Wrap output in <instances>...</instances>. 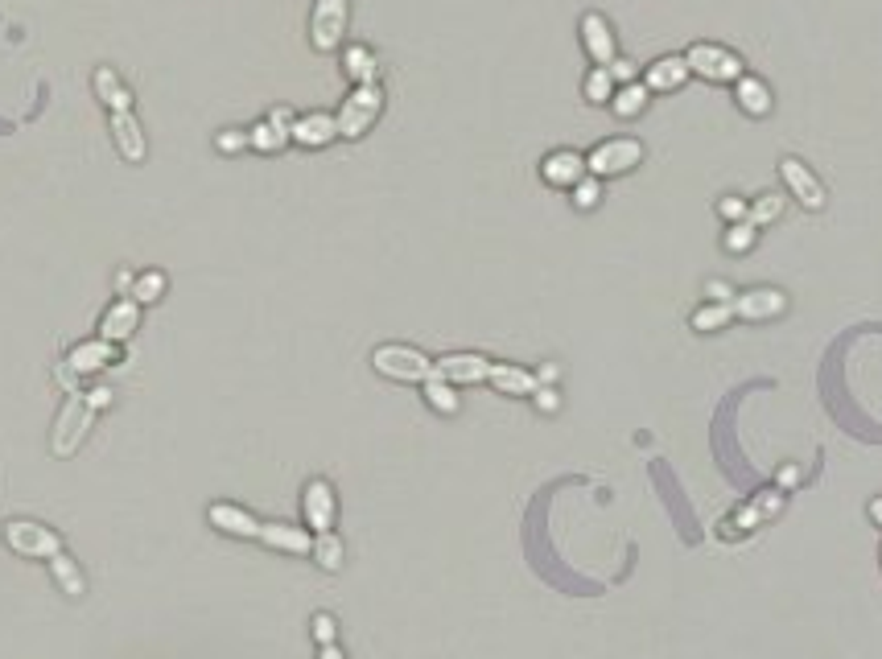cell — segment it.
<instances>
[{
	"instance_id": "6da1fadb",
	"label": "cell",
	"mask_w": 882,
	"mask_h": 659,
	"mask_svg": "<svg viewBox=\"0 0 882 659\" xmlns=\"http://www.w3.org/2000/svg\"><path fill=\"white\" fill-rule=\"evenodd\" d=\"M371 367L388 379H396V384H425V379L437 375L433 359L425 351H417V346H404V342L376 346V351H371Z\"/></svg>"
},
{
	"instance_id": "7a4b0ae2",
	"label": "cell",
	"mask_w": 882,
	"mask_h": 659,
	"mask_svg": "<svg viewBox=\"0 0 882 659\" xmlns=\"http://www.w3.org/2000/svg\"><path fill=\"white\" fill-rule=\"evenodd\" d=\"M380 112H384V87H380V83L351 87V95L343 99V108H338V116H334L338 136H347V141H359V136L371 132V124L380 120Z\"/></svg>"
},
{
	"instance_id": "3957f363",
	"label": "cell",
	"mask_w": 882,
	"mask_h": 659,
	"mask_svg": "<svg viewBox=\"0 0 882 659\" xmlns=\"http://www.w3.org/2000/svg\"><path fill=\"white\" fill-rule=\"evenodd\" d=\"M685 62H689V71L701 75L705 83H738L746 75V62L734 50L718 46V42H693Z\"/></svg>"
},
{
	"instance_id": "277c9868",
	"label": "cell",
	"mask_w": 882,
	"mask_h": 659,
	"mask_svg": "<svg viewBox=\"0 0 882 659\" xmlns=\"http://www.w3.org/2000/svg\"><path fill=\"white\" fill-rule=\"evenodd\" d=\"M95 412H99V408L87 400V392H75L71 400H66L58 425H54V441H50L58 458H71L75 449L83 445V437H87V429H91V421H95Z\"/></svg>"
},
{
	"instance_id": "5b68a950",
	"label": "cell",
	"mask_w": 882,
	"mask_h": 659,
	"mask_svg": "<svg viewBox=\"0 0 882 659\" xmlns=\"http://www.w3.org/2000/svg\"><path fill=\"white\" fill-rule=\"evenodd\" d=\"M5 544L17 552V557H29V561H50L62 552V540L54 528L46 524H33V519H9L5 524Z\"/></svg>"
},
{
	"instance_id": "8992f818",
	"label": "cell",
	"mask_w": 882,
	"mask_h": 659,
	"mask_svg": "<svg viewBox=\"0 0 882 659\" xmlns=\"http://www.w3.org/2000/svg\"><path fill=\"white\" fill-rule=\"evenodd\" d=\"M639 161H643V145L635 136H615V141H602L590 149L586 173H594V178H623Z\"/></svg>"
},
{
	"instance_id": "52a82bcc",
	"label": "cell",
	"mask_w": 882,
	"mask_h": 659,
	"mask_svg": "<svg viewBox=\"0 0 882 659\" xmlns=\"http://www.w3.org/2000/svg\"><path fill=\"white\" fill-rule=\"evenodd\" d=\"M347 38V0H318L310 13V46L318 54L338 50Z\"/></svg>"
},
{
	"instance_id": "ba28073f",
	"label": "cell",
	"mask_w": 882,
	"mask_h": 659,
	"mask_svg": "<svg viewBox=\"0 0 882 659\" xmlns=\"http://www.w3.org/2000/svg\"><path fill=\"white\" fill-rule=\"evenodd\" d=\"M734 322H771L779 314H788V293L775 289V285H755V289H742L734 301Z\"/></svg>"
},
{
	"instance_id": "9c48e42d",
	"label": "cell",
	"mask_w": 882,
	"mask_h": 659,
	"mask_svg": "<svg viewBox=\"0 0 882 659\" xmlns=\"http://www.w3.org/2000/svg\"><path fill=\"white\" fill-rule=\"evenodd\" d=\"M784 503H788V495L779 491V487H767V491L751 495V503H742V507L726 519V524H722V536H738V532H751V528L767 524V519H775L779 511H784Z\"/></svg>"
},
{
	"instance_id": "30bf717a",
	"label": "cell",
	"mask_w": 882,
	"mask_h": 659,
	"mask_svg": "<svg viewBox=\"0 0 882 659\" xmlns=\"http://www.w3.org/2000/svg\"><path fill=\"white\" fill-rule=\"evenodd\" d=\"M779 178H784V186H788V194L804 206V211H825V202H829V194H825V186H821V178L812 173L800 157H784L779 161Z\"/></svg>"
},
{
	"instance_id": "8fae6325",
	"label": "cell",
	"mask_w": 882,
	"mask_h": 659,
	"mask_svg": "<svg viewBox=\"0 0 882 659\" xmlns=\"http://www.w3.org/2000/svg\"><path fill=\"white\" fill-rule=\"evenodd\" d=\"M433 367H437L441 379H450L454 388H462V384H483V379L491 375V359L479 355V351H454V355H441V359H433Z\"/></svg>"
},
{
	"instance_id": "7c38bea8",
	"label": "cell",
	"mask_w": 882,
	"mask_h": 659,
	"mask_svg": "<svg viewBox=\"0 0 882 659\" xmlns=\"http://www.w3.org/2000/svg\"><path fill=\"white\" fill-rule=\"evenodd\" d=\"M108 128H112V141L128 165H141L149 157V141H145V128H141L137 112H112Z\"/></svg>"
},
{
	"instance_id": "4fadbf2b",
	"label": "cell",
	"mask_w": 882,
	"mask_h": 659,
	"mask_svg": "<svg viewBox=\"0 0 882 659\" xmlns=\"http://www.w3.org/2000/svg\"><path fill=\"white\" fill-rule=\"evenodd\" d=\"M301 511H305V524L314 532H334V515H338V499H334V487L326 478H314L310 487L301 495Z\"/></svg>"
},
{
	"instance_id": "5bb4252c",
	"label": "cell",
	"mask_w": 882,
	"mask_h": 659,
	"mask_svg": "<svg viewBox=\"0 0 882 659\" xmlns=\"http://www.w3.org/2000/svg\"><path fill=\"white\" fill-rule=\"evenodd\" d=\"M578 29H582V46H586V54L594 58V66H610V62L619 58L615 29H610V21H606L602 13H586Z\"/></svg>"
},
{
	"instance_id": "9a60e30c",
	"label": "cell",
	"mask_w": 882,
	"mask_h": 659,
	"mask_svg": "<svg viewBox=\"0 0 882 659\" xmlns=\"http://www.w3.org/2000/svg\"><path fill=\"white\" fill-rule=\"evenodd\" d=\"M540 178H545L553 190H573L582 178H586V157L573 153V149H557L540 161Z\"/></svg>"
},
{
	"instance_id": "2e32d148",
	"label": "cell",
	"mask_w": 882,
	"mask_h": 659,
	"mask_svg": "<svg viewBox=\"0 0 882 659\" xmlns=\"http://www.w3.org/2000/svg\"><path fill=\"white\" fill-rule=\"evenodd\" d=\"M207 519H211V528H219L223 536H240V540H260V528H264L256 515H248L235 503H215L207 511Z\"/></svg>"
},
{
	"instance_id": "e0dca14e",
	"label": "cell",
	"mask_w": 882,
	"mask_h": 659,
	"mask_svg": "<svg viewBox=\"0 0 882 659\" xmlns=\"http://www.w3.org/2000/svg\"><path fill=\"white\" fill-rule=\"evenodd\" d=\"M137 326H141V305L132 297H120V301L108 305V314L99 318V338L124 342V338H132V330H137Z\"/></svg>"
},
{
	"instance_id": "ac0fdd59",
	"label": "cell",
	"mask_w": 882,
	"mask_h": 659,
	"mask_svg": "<svg viewBox=\"0 0 882 659\" xmlns=\"http://www.w3.org/2000/svg\"><path fill=\"white\" fill-rule=\"evenodd\" d=\"M289 136H293L301 149H326L334 136H338V124H334L330 112H305V116L293 120V132H289Z\"/></svg>"
},
{
	"instance_id": "d6986e66",
	"label": "cell",
	"mask_w": 882,
	"mask_h": 659,
	"mask_svg": "<svg viewBox=\"0 0 882 659\" xmlns=\"http://www.w3.org/2000/svg\"><path fill=\"white\" fill-rule=\"evenodd\" d=\"M689 62H685V54H664V58H656L652 66H648V75H643V87L648 91H681L685 83H689Z\"/></svg>"
},
{
	"instance_id": "ffe728a7",
	"label": "cell",
	"mask_w": 882,
	"mask_h": 659,
	"mask_svg": "<svg viewBox=\"0 0 882 659\" xmlns=\"http://www.w3.org/2000/svg\"><path fill=\"white\" fill-rule=\"evenodd\" d=\"M260 544L273 548V552H289V557H310L314 536L305 528H293V524H264L260 528Z\"/></svg>"
},
{
	"instance_id": "44dd1931",
	"label": "cell",
	"mask_w": 882,
	"mask_h": 659,
	"mask_svg": "<svg viewBox=\"0 0 882 659\" xmlns=\"http://www.w3.org/2000/svg\"><path fill=\"white\" fill-rule=\"evenodd\" d=\"M108 363H116V342H108V338H91V342H79L75 351L66 355V367H71L75 375L99 371V367H108Z\"/></svg>"
},
{
	"instance_id": "7402d4cb",
	"label": "cell",
	"mask_w": 882,
	"mask_h": 659,
	"mask_svg": "<svg viewBox=\"0 0 882 659\" xmlns=\"http://www.w3.org/2000/svg\"><path fill=\"white\" fill-rule=\"evenodd\" d=\"M487 384H491L495 392H503V396H532V392L540 388V384H536V371H524V367H516V363H491Z\"/></svg>"
},
{
	"instance_id": "603a6c76",
	"label": "cell",
	"mask_w": 882,
	"mask_h": 659,
	"mask_svg": "<svg viewBox=\"0 0 882 659\" xmlns=\"http://www.w3.org/2000/svg\"><path fill=\"white\" fill-rule=\"evenodd\" d=\"M734 103L751 120H763V116H771V87L763 79H755V75H742L734 83Z\"/></svg>"
},
{
	"instance_id": "cb8c5ba5",
	"label": "cell",
	"mask_w": 882,
	"mask_h": 659,
	"mask_svg": "<svg viewBox=\"0 0 882 659\" xmlns=\"http://www.w3.org/2000/svg\"><path fill=\"white\" fill-rule=\"evenodd\" d=\"M91 87H95L99 103H108V112H132V91L120 83V75L112 71V66H99V71L91 75Z\"/></svg>"
},
{
	"instance_id": "d4e9b609",
	"label": "cell",
	"mask_w": 882,
	"mask_h": 659,
	"mask_svg": "<svg viewBox=\"0 0 882 659\" xmlns=\"http://www.w3.org/2000/svg\"><path fill=\"white\" fill-rule=\"evenodd\" d=\"M343 71H347V79H351L355 87L380 83V62H376V54H371L367 46H347V50H343Z\"/></svg>"
},
{
	"instance_id": "484cf974",
	"label": "cell",
	"mask_w": 882,
	"mask_h": 659,
	"mask_svg": "<svg viewBox=\"0 0 882 659\" xmlns=\"http://www.w3.org/2000/svg\"><path fill=\"white\" fill-rule=\"evenodd\" d=\"M648 87H643L639 79L635 83H623V87H615V99H610V108H615V116L619 120H635L643 108H648Z\"/></svg>"
},
{
	"instance_id": "4316f807",
	"label": "cell",
	"mask_w": 882,
	"mask_h": 659,
	"mask_svg": "<svg viewBox=\"0 0 882 659\" xmlns=\"http://www.w3.org/2000/svg\"><path fill=\"white\" fill-rule=\"evenodd\" d=\"M734 322V309L730 305H718V301H705L701 309H693V318H689V326L697 330V334H718V330H726Z\"/></svg>"
},
{
	"instance_id": "83f0119b",
	"label": "cell",
	"mask_w": 882,
	"mask_h": 659,
	"mask_svg": "<svg viewBox=\"0 0 882 659\" xmlns=\"http://www.w3.org/2000/svg\"><path fill=\"white\" fill-rule=\"evenodd\" d=\"M425 400H429V408H437V412H446V416H454L458 408H462V400H458V388L450 384V379H441V375H433V379H425Z\"/></svg>"
},
{
	"instance_id": "f1b7e54d",
	"label": "cell",
	"mask_w": 882,
	"mask_h": 659,
	"mask_svg": "<svg viewBox=\"0 0 882 659\" xmlns=\"http://www.w3.org/2000/svg\"><path fill=\"white\" fill-rule=\"evenodd\" d=\"M310 557H314L326 573H338V569H343V540H338L334 532H314Z\"/></svg>"
},
{
	"instance_id": "f546056e",
	"label": "cell",
	"mask_w": 882,
	"mask_h": 659,
	"mask_svg": "<svg viewBox=\"0 0 882 659\" xmlns=\"http://www.w3.org/2000/svg\"><path fill=\"white\" fill-rule=\"evenodd\" d=\"M289 141H293V136H289L285 128H277V124H268V120H260L256 128H248V145H252L256 153H281Z\"/></svg>"
},
{
	"instance_id": "4dcf8cb0",
	"label": "cell",
	"mask_w": 882,
	"mask_h": 659,
	"mask_svg": "<svg viewBox=\"0 0 882 659\" xmlns=\"http://www.w3.org/2000/svg\"><path fill=\"white\" fill-rule=\"evenodd\" d=\"M165 289H169V281H165V272H157V268H149V272H141L137 281H132V301L137 305H157L161 297H165Z\"/></svg>"
},
{
	"instance_id": "1f68e13d",
	"label": "cell",
	"mask_w": 882,
	"mask_h": 659,
	"mask_svg": "<svg viewBox=\"0 0 882 659\" xmlns=\"http://www.w3.org/2000/svg\"><path fill=\"white\" fill-rule=\"evenodd\" d=\"M50 573H54V581L66 589L71 598H79L83 594V573H79V565L66 557V552H58V557H50Z\"/></svg>"
},
{
	"instance_id": "d6a6232c",
	"label": "cell",
	"mask_w": 882,
	"mask_h": 659,
	"mask_svg": "<svg viewBox=\"0 0 882 659\" xmlns=\"http://www.w3.org/2000/svg\"><path fill=\"white\" fill-rule=\"evenodd\" d=\"M722 244H726V252H734V256L751 252V248L759 244V227H755L751 219H742V223H730V227H726V235H722Z\"/></svg>"
},
{
	"instance_id": "836d02e7",
	"label": "cell",
	"mask_w": 882,
	"mask_h": 659,
	"mask_svg": "<svg viewBox=\"0 0 882 659\" xmlns=\"http://www.w3.org/2000/svg\"><path fill=\"white\" fill-rule=\"evenodd\" d=\"M582 95H586L590 103H610V99H615V79H610L606 66H594V71L586 75Z\"/></svg>"
},
{
	"instance_id": "e575fe53",
	"label": "cell",
	"mask_w": 882,
	"mask_h": 659,
	"mask_svg": "<svg viewBox=\"0 0 882 659\" xmlns=\"http://www.w3.org/2000/svg\"><path fill=\"white\" fill-rule=\"evenodd\" d=\"M779 215H784V198H779V194H759L751 202V211H746V219H751L755 227H771Z\"/></svg>"
},
{
	"instance_id": "d590c367",
	"label": "cell",
	"mask_w": 882,
	"mask_h": 659,
	"mask_svg": "<svg viewBox=\"0 0 882 659\" xmlns=\"http://www.w3.org/2000/svg\"><path fill=\"white\" fill-rule=\"evenodd\" d=\"M569 194H573V206H578V211H594V206L602 202V178L586 173V178H582L578 186H573Z\"/></svg>"
},
{
	"instance_id": "8d00e7d4",
	"label": "cell",
	"mask_w": 882,
	"mask_h": 659,
	"mask_svg": "<svg viewBox=\"0 0 882 659\" xmlns=\"http://www.w3.org/2000/svg\"><path fill=\"white\" fill-rule=\"evenodd\" d=\"M215 149H219V153H244V149H252V145H248V132H244V128H223V132L215 136Z\"/></svg>"
},
{
	"instance_id": "74e56055",
	"label": "cell",
	"mask_w": 882,
	"mask_h": 659,
	"mask_svg": "<svg viewBox=\"0 0 882 659\" xmlns=\"http://www.w3.org/2000/svg\"><path fill=\"white\" fill-rule=\"evenodd\" d=\"M746 211H751V206H746V198H738V194L718 198V215H722L726 223H742V219H746Z\"/></svg>"
},
{
	"instance_id": "f35d334b",
	"label": "cell",
	"mask_w": 882,
	"mask_h": 659,
	"mask_svg": "<svg viewBox=\"0 0 882 659\" xmlns=\"http://www.w3.org/2000/svg\"><path fill=\"white\" fill-rule=\"evenodd\" d=\"M610 71V79H615V87H623V83H635L639 79V62H631V58H615L606 66Z\"/></svg>"
},
{
	"instance_id": "ab89813d",
	"label": "cell",
	"mask_w": 882,
	"mask_h": 659,
	"mask_svg": "<svg viewBox=\"0 0 882 659\" xmlns=\"http://www.w3.org/2000/svg\"><path fill=\"white\" fill-rule=\"evenodd\" d=\"M532 404H536L540 412H557V408H561V392H557L553 384H540V388L532 392Z\"/></svg>"
},
{
	"instance_id": "60d3db41",
	"label": "cell",
	"mask_w": 882,
	"mask_h": 659,
	"mask_svg": "<svg viewBox=\"0 0 882 659\" xmlns=\"http://www.w3.org/2000/svg\"><path fill=\"white\" fill-rule=\"evenodd\" d=\"M314 639H318V647H326V643L338 639V622H334L330 614H314Z\"/></svg>"
},
{
	"instance_id": "b9f144b4",
	"label": "cell",
	"mask_w": 882,
	"mask_h": 659,
	"mask_svg": "<svg viewBox=\"0 0 882 659\" xmlns=\"http://www.w3.org/2000/svg\"><path fill=\"white\" fill-rule=\"evenodd\" d=\"M705 297H709V301H718V305H730L738 293H734L726 281H705Z\"/></svg>"
},
{
	"instance_id": "7bdbcfd3",
	"label": "cell",
	"mask_w": 882,
	"mask_h": 659,
	"mask_svg": "<svg viewBox=\"0 0 882 659\" xmlns=\"http://www.w3.org/2000/svg\"><path fill=\"white\" fill-rule=\"evenodd\" d=\"M796 482H800V466H784V470L775 474V487H779V491H792Z\"/></svg>"
},
{
	"instance_id": "ee69618b",
	"label": "cell",
	"mask_w": 882,
	"mask_h": 659,
	"mask_svg": "<svg viewBox=\"0 0 882 659\" xmlns=\"http://www.w3.org/2000/svg\"><path fill=\"white\" fill-rule=\"evenodd\" d=\"M293 120H297V116H293L289 108H273V112H268V124H277V128H285V132H293Z\"/></svg>"
},
{
	"instance_id": "f6af8a7d",
	"label": "cell",
	"mask_w": 882,
	"mask_h": 659,
	"mask_svg": "<svg viewBox=\"0 0 882 659\" xmlns=\"http://www.w3.org/2000/svg\"><path fill=\"white\" fill-rule=\"evenodd\" d=\"M557 375H561V367L557 363H545L536 371V384H557Z\"/></svg>"
},
{
	"instance_id": "bcb514c9",
	"label": "cell",
	"mask_w": 882,
	"mask_h": 659,
	"mask_svg": "<svg viewBox=\"0 0 882 659\" xmlns=\"http://www.w3.org/2000/svg\"><path fill=\"white\" fill-rule=\"evenodd\" d=\"M132 281H137V276H132L128 268H120V276H116V289H120V297H128V293H132Z\"/></svg>"
},
{
	"instance_id": "7dc6e473",
	"label": "cell",
	"mask_w": 882,
	"mask_h": 659,
	"mask_svg": "<svg viewBox=\"0 0 882 659\" xmlns=\"http://www.w3.org/2000/svg\"><path fill=\"white\" fill-rule=\"evenodd\" d=\"M87 400H91L95 408H108V404H112V392H108V388H95V392H87Z\"/></svg>"
},
{
	"instance_id": "c3c4849f",
	"label": "cell",
	"mask_w": 882,
	"mask_h": 659,
	"mask_svg": "<svg viewBox=\"0 0 882 659\" xmlns=\"http://www.w3.org/2000/svg\"><path fill=\"white\" fill-rule=\"evenodd\" d=\"M318 659H347V655L338 651V643H326V647H318Z\"/></svg>"
},
{
	"instance_id": "681fc988",
	"label": "cell",
	"mask_w": 882,
	"mask_h": 659,
	"mask_svg": "<svg viewBox=\"0 0 882 659\" xmlns=\"http://www.w3.org/2000/svg\"><path fill=\"white\" fill-rule=\"evenodd\" d=\"M870 519H874V524L882 528V495H878V499H870Z\"/></svg>"
}]
</instances>
